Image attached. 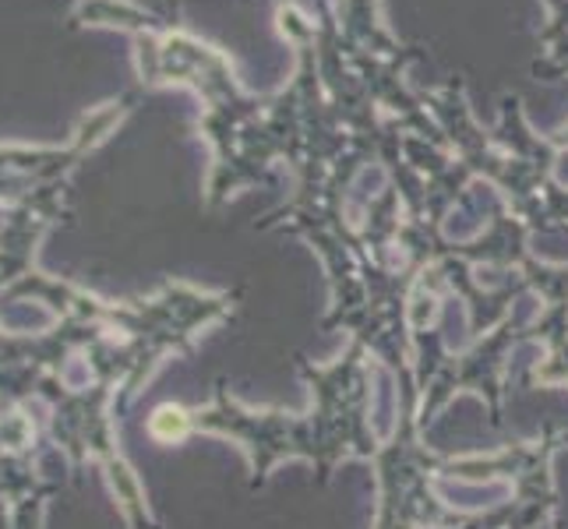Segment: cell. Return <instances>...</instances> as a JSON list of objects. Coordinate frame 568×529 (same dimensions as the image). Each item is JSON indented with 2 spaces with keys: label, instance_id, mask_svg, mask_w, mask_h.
I'll use <instances>...</instances> for the list:
<instances>
[{
  "label": "cell",
  "instance_id": "1",
  "mask_svg": "<svg viewBox=\"0 0 568 529\" xmlns=\"http://www.w3.org/2000/svg\"><path fill=\"white\" fill-rule=\"evenodd\" d=\"M152 435L160 438V441H178L187 435V414L181 406H163V409H155V417H152Z\"/></svg>",
  "mask_w": 568,
  "mask_h": 529
}]
</instances>
